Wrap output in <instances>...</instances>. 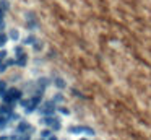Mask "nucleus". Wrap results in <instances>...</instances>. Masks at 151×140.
I'll use <instances>...</instances> for the list:
<instances>
[{
  "label": "nucleus",
  "mask_w": 151,
  "mask_h": 140,
  "mask_svg": "<svg viewBox=\"0 0 151 140\" xmlns=\"http://www.w3.org/2000/svg\"><path fill=\"white\" fill-rule=\"evenodd\" d=\"M49 135H50L49 130H44V132H42V137H49Z\"/></svg>",
  "instance_id": "nucleus-1"
},
{
  "label": "nucleus",
  "mask_w": 151,
  "mask_h": 140,
  "mask_svg": "<svg viewBox=\"0 0 151 140\" xmlns=\"http://www.w3.org/2000/svg\"><path fill=\"white\" fill-rule=\"evenodd\" d=\"M50 140H57V139H55V137H52V139H50Z\"/></svg>",
  "instance_id": "nucleus-2"
},
{
  "label": "nucleus",
  "mask_w": 151,
  "mask_h": 140,
  "mask_svg": "<svg viewBox=\"0 0 151 140\" xmlns=\"http://www.w3.org/2000/svg\"><path fill=\"white\" fill-rule=\"evenodd\" d=\"M83 140H85V139H83Z\"/></svg>",
  "instance_id": "nucleus-3"
}]
</instances>
